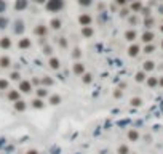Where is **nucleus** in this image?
<instances>
[{"label":"nucleus","instance_id":"f257e3e1","mask_svg":"<svg viewBox=\"0 0 163 154\" xmlns=\"http://www.w3.org/2000/svg\"><path fill=\"white\" fill-rule=\"evenodd\" d=\"M66 8V0H46L45 10L48 13H59Z\"/></svg>","mask_w":163,"mask_h":154},{"label":"nucleus","instance_id":"f03ea898","mask_svg":"<svg viewBox=\"0 0 163 154\" xmlns=\"http://www.w3.org/2000/svg\"><path fill=\"white\" fill-rule=\"evenodd\" d=\"M26 32V21L23 18H16L11 23V34L13 36H23Z\"/></svg>","mask_w":163,"mask_h":154},{"label":"nucleus","instance_id":"7ed1b4c3","mask_svg":"<svg viewBox=\"0 0 163 154\" xmlns=\"http://www.w3.org/2000/svg\"><path fill=\"white\" fill-rule=\"evenodd\" d=\"M18 92L21 95H29L34 92V87H32V83L31 80H26V79H21L18 82Z\"/></svg>","mask_w":163,"mask_h":154},{"label":"nucleus","instance_id":"20e7f679","mask_svg":"<svg viewBox=\"0 0 163 154\" xmlns=\"http://www.w3.org/2000/svg\"><path fill=\"white\" fill-rule=\"evenodd\" d=\"M34 34H35L39 39H40V37H46V36H48V26L42 24V23L37 24V26L34 27Z\"/></svg>","mask_w":163,"mask_h":154},{"label":"nucleus","instance_id":"39448f33","mask_svg":"<svg viewBox=\"0 0 163 154\" xmlns=\"http://www.w3.org/2000/svg\"><path fill=\"white\" fill-rule=\"evenodd\" d=\"M29 3H31V0H15L13 8H15V11H26L29 8Z\"/></svg>","mask_w":163,"mask_h":154},{"label":"nucleus","instance_id":"423d86ee","mask_svg":"<svg viewBox=\"0 0 163 154\" xmlns=\"http://www.w3.org/2000/svg\"><path fill=\"white\" fill-rule=\"evenodd\" d=\"M18 48L19 50H31L32 48V40L29 37H23V39H19L18 40Z\"/></svg>","mask_w":163,"mask_h":154},{"label":"nucleus","instance_id":"0eeeda50","mask_svg":"<svg viewBox=\"0 0 163 154\" xmlns=\"http://www.w3.org/2000/svg\"><path fill=\"white\" fill-rule=\"evenodd\" d=\"M21 98V93L18 92V88H8L6 90V100H8L10 103H15V101H18Z\"/></svg>","mask_w":163,"mask_h":154},{"label":"nucleus","instance_id":"6e6552de","mask_svg":"<svg viewBox=\"0 0 163 154\" xmlns=\"http://www.w3.org/2000/svg\"><path fill=\"white\" fill-rule=\"evenodd\" d=\"M72 72L75 75H82V74L87 72V67H85V64H83L82 61H75L74 64H72Z\"/></svg>","mask_w":163,"mask_h":154},{"label":"nucleus","instance_id":"1a4fd4ad","mask_svg":"<svg viewBox=\"0 0 163 154\" xmlns=\"http://www.w3.org/2000/svg\"><path fill=\"white\" fill-rule=\"evenodd\" d=\"M46 64H48V67L51 69V71H59V69H61V61H59V58H56V56H50Z\"/></svg>","mask_w":163,"mask_h":154},{"label":"nucleus","instance_id":"9d476101","mask_svg":"<svg viewBox=\"0 0 163 154\" xmlns=\"http://www.w3.org/2000/svg\"><path fill=\"white\" fill-rule=\"evenodd\" d=\"M11 47H13V40L10 36L0 37V48H2V50H11Z\"/></svg>","mask_w":163,"mask_h":154},{"label":"nucleus","instance_id":"9b49d317","mask_svg":"<svg viewBox=\"0 0 163 154\" xmlns=\"http://www.w3.org/2000/svg\"><path fill=\"white\" fill-rule=\"evenodd\" d=\"M62 24H64V21H62L61 18H53L51 21H50V29L58 32V31L62 29Z\"/></svg>","mask_w":163,"mask_h":154},{"label":"nucleus","instance_id":"f8f14e48","mask_svg":"<svg viewBox=\"0 0 163 154\" xmlns=\"http://www.w3.org/2000/svg\"><path fill=\"white\" fill-rule=\"evenodd\" d=\"M93 23V16L90 15V13H82L79 16V24L80 26H91Z\"/></svg>","mask_w":163,"mask_h":154},{"label":"nucleus","instance_id":"ddd939ff","mask_svg":"<svg viewBox=\"0 0 163 154\" xmlns=\"http://www.w3.org/2000/svg\"><path fill=\"white\" fill-rule=\"evenodd\" d=\"M80 34H82V37H83V39H91V37L94 36V29H93V26H82Z\"/></svg>","mask_w":163,"mask_h":154},{"label":"nucleus","instance_id":"4468645a","mask_svg":"<svg viewBox=\"0 0 163 154\" xmlns=\"http://www.w3.org/2000/svg\"><path fill=\"white\" fill-rule=\"evenodd\" d=\"M11 58L10 56H6V55H2V56H0V69H11Z\"/></svg>","mask_w":163,"mask_h":154},{"label":"nucleus","instance_id":"2eb2a0df","mask_svg":"<svg viewBox=\"0 0 163 154\" xmlns=\"http://www.w3.org/2000/svg\"><path fill=\"white\" fill-rule=\"evenodd\" d=\"M13 109H15L16 113H24V111L27 109V103H26L24 100H21V98H19L18 101L13 103Z\"/></svg>","mask_w":163,"mask_h":154},{"label":"nucleus","instance_id":"dca6fc26","mask_svg":"<svg viewBox=\"0 0 163 154\" xmlns=\"http://www.w3.org/2000/svg\"><path fill=\"white\" fill-rule=\"evenodd\" d=\"M48 103H50V106H58V104L62 103V96L58 95V93L48 95Z\"/></svg>","mask_w":163,"mask_h":154},{"label":"nucleus","instance_id":"f3484780","mask_svg":"<svg viewBox=\"0 0 163 154\" xmlns=\"http://www.w3.org/2000/svg\"><path fill=\"white\" fill-rule=\"evenodd\" d=\"M139 52H141V48H139L138 44H131V45L128 47V50H126V53H128L130 58H136L138 55H139Z\"/></svg>","mask_w":163,"mask_h":154},{"label":"nucleus","instance_id":"a211bd4d","mask_svg":"<svg viewBox=\"0 0 163 154\" xmlns=\"http://www.w3.org/2000/svg\"><path fill=\"white\" fill-rule=\"evenodd\" d=\"M48 95H50V92H48V88L46 87H37L35 88V96L37 98H42V100H45V98H48Z\"/></svg>","mask_w":163,"mask_h":154},{"label":"nucleus","instance_id":"6ab92c4d","mask_svg":"<svg viewBox=\"0 0 163 154\" xmlns=\"http://www.w3.org/2000/svg\"><path fill=\"white\" fill-rule=\"evenodd\" d=\"M31 108H32V109H43V108H45V101L42 100V98L35 96L34 100L31 101Z\"/></svg>","mask_w":163,"mask_h":154},{"label":"nucleus","instance_id":"aec40b11","mask_svg":"<svg viewBox=\"0 0 163 154\" xmlns=\"http://www.w3.org/2000/svg\"><path fill=\"white\" fill-rule=\"evenodd\" d=\"M154 39H155V34H154V32H150V31H146V32L143 34V36H141V40H143L144 44H152Z\"/></svg>","mask_w":163,"mask_h":154},{"label":"nucleus","instance_id":"412c9836","mask_svg":"<svg viewBox=\"0 0 163 154\" xmlns=\"http://www.w3.org/2000/svg\"><path fill=\"white\" fill-rule=\"evenodd\" d=\"M125 40H128V42H134L138 39V32L134 31V29H128V31H125Z\"/></svg>","mask_w":163,"mask_h":154},{"label":"nucleus","instance_id":"4be33fe9","mask_svg":"<svg viewBox=\"0 0 163 154\" xmlns=\"http://www.w3.org/2000/svg\"><path fill=\"white\" fill-rule=\"evenodd\" d=\"M40 80H42V87H53L54 85V79L53 77H50V75H43V77H40Z\"/></svg>","mask_w":163,"mask_h":154},{"label":"nucleus","instance_id":"5701e85b","mask_svg":"<svg viewBox=\"0 0 163 154\" xmlns=\"http://www.w3.org/2000/svg\"><path fill=\"white\" fill-rule=\"evenodd\" d=\"M8 26H10V18L5 15H0V31L8 29Z\"/></svg>","mask_w":163,"mask_h":154},{"label":"nucleus","instance_id":"b1692460","mask_svg":"<svg viewBox=\"0 0 163 154\" xmlns=\"http://www.w3.org/2000/svg\"><path fill=\"white\" fill-rule=\"evenodd\" d=\"M53 52H54V48H53V45H50V44H45L43 47H42V53L45 55V56H53Z\"/></svg>","mask_w":163,"mask_h":154},{"label":"nucleus","instance_id":"393cba45","mask_svg":"<svg viewBox=\"0 0 163 154\" xmlns=\"http://www.w3.org/2000/svg\"><path fill=\"white\" fill-rule=\"evenodd\" d=\"M154 69H155V63H154V61L147 60V61L143 63V71H144V72H150V71H154Z\"/></svg>","mask_w":163,"mask_h":154},{"label":"nucleus","instance_id":"a878e982","mask_svg":"<svg viewBox=\"0 0 163 154\" xmlns=\"http://www.w3.org/2000/svg\"><path fill=\"white\" fill-rule=\"evenodd\" d=\"M93 80H94V77H93V74H91V72L82 74V82L85 83V85H90V83H93Z\"/></svg>","mask_w":163,"mask_h":154},{"label":"nucleus","instance_id":"bb28decb","mask_svg":"<svg viewBox=\"0 0 163 154\" xmlns=\"http://www.w3.org/2000/svg\"><path fill=\"white\" fill-rule=\"evenodd\" d=\"M126 137H128L130 141H138V140H139V132H138V130H134V129H131V130H128Z\"/></svg>","mask_w":163,"mask_h":154},{"label":"nucleus","instance_id":"cd10ccee","mask_svg":"<svg viewBox=\"0 0 163 154\" xmlns=\"http://www.w3.org/2000/svg\"><path fill=\"white\" fill-rule=\"evenodd\" d=\"M8 77H10L8 80H11V82H19L23 75H21V72L18 71V69H15V71H11V72H10V75H8Z\"/></svg>","mask_w":163,"mask_h":154},{"label":"nucleus","instance_id":"c85d7f7f","mask_svg":"<svg viewBox=\"0 0 163 154\" xmlns=\"http://www.w3.org/2000/svg\"><path fill=\"white\" fill-rule=\"evenodd\" d=\"M146 83H147V87H150V88L157 87V85H158V77H147Z\"/></svg>","mask_w":163,"mask_h":154},{"label":"nucleus","instance_id":"c756f323","mask_svg":"<svg viewBox=\"0 0 163 154\" xmlns=\"http://www.w3.org/2000/svg\"><path fill=\"white\" fill-rule=\"evenodd\" d=\"M70 58H72L74 61H80V58H82V50L80 48H74L72 53H70Z\"/></svg>","mask_w":163,"mask_h":154},{"label":"nucleus","instance_id":"7c9ffc66","mask_svg":"<svg viewBox=\"0 0 163 154\" xmlns=\"http://www.w3.org/2000/svg\"><path fill=\"white\" fill-rule=\"evenodd\" d=\"M10 88V80L8 79H0V92H6Z\"/></svg>","mask_w":163,"mask_h":154},{"label":"nucleus","instance_id":"2f4dec72","mask_svg":"<svg viewBox=\"0 0 163 154\" xmlns=\"http://www.w3.org/2000/svg\"><path fill=\"white\" fill-rule=\"evenodd\" d=\"M146 79H147V75H146V72H144V71H139V72H136V75H134V80H136L138 83L144 82Z\"/></svg>","mask_w":163,"mask_h":154},{"label":"nucleus","instance_id":"473e14b6","mask_svg":"<svg viewBox=\"0 0 163 154\" xmlns=\"http://www.w3.org/2000/svg\"><path fill=\"white\" fill-rule=\"evenodd\" d=\"M77 3H79L82 8H90V6L94 3V0H77Z\"/></svg>","mask_w":163,"mask_h":154},{"label":"nucleus","instance_id":"72a5a7b5","mask_svg":"<svg viewBox=\"0 0 163 154\" xmlns=\"http://www.w3.org/2000/svg\"><path fill=\"white\" fill-rule=\"evenodd\" d=\"M58 45L61 48H64V50H67V48H69V42H67L66 37H58Z\"/></svg>","mask_w":163,"mask_h":154},{"label":"nucleus","instance_id":"f704fd0d","mask_svg":"<svg viewBox=\"0 0 163 154\" xmlns=\"http://www.w3.org/2000/svg\"><path fill=\"white\" fill-rule=\"evenodd\" d=\"M141 10H143V3L139 0H134L131 3V11H141Z\"/></svg>","mask_w":163,"mask_h":154},{"label":"nucleus","instance_id":"c9c22d12","mask_svg":"<svg viewBox=\"0 0 163 154\" xmlns=\"http://www.w3.org/2000/svg\"><path fill=\"white\" fill-rule=\"evenodd\" d=\"M117 154H130V148L126 144H120L117 148Z\"/></svg>","mask_w":163,"mask_h":154},{"label":"nucleus","instance_id":"e433bc0d","mask_svg":"<svg viewBox=\"0 0 163 154\" xmlns=\"http://www.w3.org/2000/svg\"><path fill=\"white\" fill-rule=\"evenodd\" d=\"M154 23H155L154 18H150V16H146V19H144V26L147 27V29H150V27L154 26Z\"/></svg>","mask_w":163,"mask_h":154},{"label":"nucleus","instance_id":"4c0bfd02","mask_svg":"<svg viewBox=\"0 0 163 154\" xmlns=\"http://www.w3.org/2000/svg\"><path fill=\"white\" fill-rule=\"evenodd\" d=\"M154 52H155V45L147 44V45L144 47V53H146V55H150V53H154Z\"/></svg>","mask_w":163,"mask_h":154},{"label":"nucleus","instance_id":"58836bf2","mask_svg":"<svg viewBox=\"0 0 163 154\" xmlns=\"http://www.w3.org/2000/svg\"><path fill=\"white\" fill-rule=\"evenodd\" d=\"M131 106H134V108H139L141 104H143V100H141V98H131Z\"/></svg>","mask_w":163,"mask_h":154},{"label":"nucleus","instance_id":"ea45409f","mask_svg":"<svg viewBox=\"0 0 163 154\" xmlns=\"http://www.w3.org/2000/svg\"><path fill=\"white\" fill-rule=\"evenodd\" d=\"M8 8V3H6V0H0V15H3Z\"/></svg>","mask_w":163,"mask_h":154},{"label":"nucleus","instance_id":"a19ab883","mask_svg":"<svg viewBox=\"0 0 163 154\" xmlns=\"http://www.w3.org/2000/svg\"><path fill=\"white\" fill-rule=\"evenodd\" d=\"M31 83H32V87H35V88H37V87H40V85H42V80H40V77H32V79H31Z\"/></svg>","mask_w":163,"mask_h":154},{"label":"nucleus","instance_id":"79ce46f5","mask_svg":"<svg viewBox=\"0 0 163 154\" xmlns=\"http://www.w3.org/2000/svg\"><path fill=\"white\" fill-rule=\"evenodd\" d=\"M122 95H123V92L120 88H117V90H114V93H112V96L115 98V100H118V98H122Z\"/></svg>","mask_w":163,"mask_h":154},{"label":"nucleus","instance_id":"37998d69","mask_svg":"<svg viewBox=\"0 0 163 154\" xmlns=\"http://www.w3.org/2000/svg\"><path fill=\"white\" fill-rule=\"evenodd\" d=\"M128 23H130L131 26L138 24V18H136V16H128Z\"/></svg>","mask_w":163,"mask_h":154},{"label":"nucleus","instance_id":"c03bdc74","mask_svg":"<svg viewBox=\"0 0 163 154\" xmlns=\"http://www.w3.org/2000/svg\"><path fill=\"white\" fill-rule=\"evenodd\" d=\"M128 10H126V8H122V10H120V18H128Z\"/></svg>","mask_w":163,"mask_h":154},{"label":"nucleus","instance_id":"a18cd8bd","mask_svg":"<svg viewBox=\"0 0 163 154\" xmlns=\"http://www.w3.org/2000/svg\"><path fill=\"white\" fill-rule=\"evenodd\" d=\"M128 0H115V5H120V6H125Z\"/></svg>","mask_w":163,"mask_h":154},{"label":"nucleus","instance_id":"49530a36","mask_svg":"<svg viewBox=\"0 0 163 154\" xmlns=\"http://www.w3.org/2000/svg\"><path fill=\"white\" fill-rule=\"evenodd\" d=\"M141 11H143V15H144V16H150V10H149V8H143Z\"/></svg>","mask_w":163,"mask_h":154},{"label":"nucleus","instance_id":"de8ad7c7","mask_svg":"<svg viewBox=\"0 0 163 154\" xmlns=\"http://www.w3.org/2000/svg\"><path fill=\"white\" fill-rule=\"evenodd\" d=\"M39 44H40L42 47H43V45L46 44V37H40V39H39Z\"/></svg>","mask_w":163,"mask_h":154},{"label":"nucleus","instance_id":"09e8293b","mask_svg":"<svg viewBox=\"0 0 163 154\" xmlns=\"http://www.w3.org/2000/svg\"><path fill=\"white\" fill-rule=\"evenodd\" d=\"M31 2L37 3V5H45V2H46V0H31Z\"/></svg>","mask_w":163,"mask_h":154},{"label":"nucleus","instance_id":"8fccbe9b","mask_svg":"<svg viewBox=\"0 0 163 154\" xmlns=\"http://www.w3.org/2000/svg\"><path fill=\"white\" fill-rule=\"evenodd\" d=\"M26 154H39V151H37V149H27Z\"/></svg>","mask_w":163,"mask_h":154},{"label":"nucleus","instance_id":"3c124183","mask_svg":"<svg viewBox=\"0 0 163 154\" xmlns=\"http://www.w3.org/2000/svg\"><path fill=\"white\" fill-rule=\"evenodd\" d=\"M104 8H106V5H104L102 2H101V3L98 5V10H99V11H101V10H104Z\"/></svg>","mask_w":163,"mask_h":154},{"label":"nucleus","instance_id":"603ef678","mask_svg":"<svg viewBox=\"0 0 163 154\" xmlns=\"http://www.w3.org/2000/svg\"><path fill=\"white\" fill-rule=\"evenodd\" d=\"M158 85L163 88V77H158Z\"/></svg>","mask_w":163,"mask_h":154},{"label":"nucleus","instance_id":"864d4df0","mask_svg":"<svg viewBox=\"0 0 163 154\" xmlns=\"http://www.w3.org/2000/svg\"><path fill=\"white\" fill-rule=\"evenodd\" d=\"M158 11H160L161 15H163V5H160V6H158Z\"/></svg>","mask_w":163,"mask_h":154},{"label":"nucleus","instance_id":"5fc2aeb1","mask_svg":"<svg viewBox=\"0 0 163 154\" xmlns=\"http://www.w3.org/2000/svg\"><path fill=\"white\" fill-rule=\"evenodd\" d=\"M160 31H161V32H163V24H161V27H160Z\"/></svg>","mask_w":163,"mask_h":154},{"label":"nucleus","instance_id":"6e6d98bb","mask_svg":"<svg viewBox=\"0 0 163 154\" xmlns=\"http://www.w3.org/2000/svg\"><path fill=\"white\" fill-rule=\"evenodd\" d=\"M161 48H163V42H161Z\"/></svg>","mask_w":163,"mask_h":154},{"label":"nucleus","instance_id":"4d7b16f0","mask_svg":"<svg viewBox=\"0 0 163 154\" xmlns=\"http://www.w3.org/2000/svg\"><path fill=\"white\" fill-rule=\"evenodd\" d=\"M131 2H134V0H131Z\"/></svg>","mask_w":163,"mask_h":154}]
</instances>
